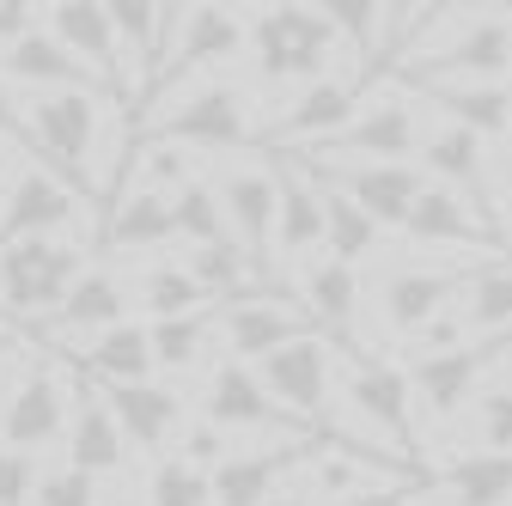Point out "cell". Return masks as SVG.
I'll return each mask as SVG.
<instances>
[{
  "label": "cell",
  "mask_w": 512,
  "mask_h": 506,
  "mask_svg": "<svg viewBox=\"0 0 512 506\" xmlns=\"http://www.w3.org/2000/svg\"><path fill=\"white\" fill-rule=\"evenodd\" d=\"M98 122H104V98L92 86L37 92L25 104V141L49 159V171L68 183L86 208H104V183L92 171V159H98Z\"/></svg>",
  "instance_id": "obj_1"
},
{
  "label": "cell",
  "mask_w": 512,
  "mask_h": 506,
  "mask_svg": "<svg viewBox=\"0 0 512 506\" xmlns=\"http://www.w3.org/2000/svg\"><path fill=\"white\" fill-rule=\"evenodd\" d=\"M80 275H86V244H74V238L7 244L0 250V324L43 330Z\"/></svg>",
  "instance_id": "obj_2"
},
{
  "label": "cell",
  "mask_w": 512,
  "mask_h": 506,
  "mask_svg": "<svg viewBox=\"0 0 512 506\" xmlns=\"http://www.w3.org/2000/svg\"><path fill=\"white\" fill-rule=\"evenodd\" d=\"M445 37L439 49L415 55L421 86H506L512 74V25L500 7H452L445 13Z\"/></svg>",
  "instance_id": "obj_3"
},
{
  "label": "cell",
  "mask_w": 512,
  "mask_h": 506,
  "mask_svg": "<svg viewBox=\"0 0 512 506\" xmlns=\"http://www.w3.org/2000/svg\"><path fill=\"white\" fill-rule=\"evenodd\" d=\"M421 141V116H415V98L403 86H372L354 116H348V129L330 135L324 147H311V153H293L299 165H403Z\"/></svg>",
  "instance_id": "obj_4"
},
{
  "label": "cell",
  "mask_w": 512,
  "mask_h": 506,
  "mask_svg": "<svg viewBox=\"0 0 512 506\" xmlns=\"http://www.w3.org/2000/svg\"><path fill=\"white\" fill-rule=\"evenodd\" d=\"M250 13V55L256 74L269 86H293V80H324V61L336 49V31L324 25L317 7H299V0H281V7H244Z\"/></svg>",
  "instance_id": "obj_5"
},
{
  "label": "cell",
  "mask_w": 512,
  "mask_h": 506,
  "mask_svg": "<svg viewBox=\"0 0 512 506\" xmlns=\"http://www.w3.org/2000/svg\"><path fill=\"white\" fill-rule=\"evenodd\" d=\"M43 31L68 49L80 68H86V80L104 86L116 104H135V98L147 92L141 68L122 55V43H116V31H110V13L98 7V0H61V7H43Z\"/></svg>",
  "instance_id": "obj_6"
},
{
  "label": "cell",
  "mask_w": 512,
  "mask_h": 506,
  "mask_svg": "<svg viewBox=\"0 0 512 506\" xmlns=\"http://www.w3.org/2000/svg\"><path fill=\"white\" fill-rule=\"evenodd\" d=\"M153 129H159V141H171V147H183V153H244V147L256 141L250 98H244V86H232V80L196 86L183 104H171ZM153 129H147V135H153Z\"/></svg>",
  "instance_id": "obj_7"
},
{
  "label": "cell",
  "mask_w": 512,
  "mask_h": 506,
  "mask_svg": "<svg viewBox=\"0 0 512 506\" xmlns=\"http://www.w3.org/2000/svg\"><path fill=\"white\" fill-rule=\"evenodd\" d=\"M512 354V330L500 336H470L458 348H445V354H409L403 378H409V397H421L415 409H427L433 421H452L476 403V385H482V372Z\"/></svg>",
  "instance_id": "obj_8"
},
{
  "label": "cell",
  "mask_w": 512,
  "mask_h": 506,
  "mask_svg": "<svg viewBox=\"0 0 512 506\" xmlns=\"http://www.w3.org/2000/svg\"><path fill=\"white\" fill-rule=\"evenodd\" d=\"M68 409H74V397H68V378H61V366H55V360L25 366V378L13 385L7 409H0V446L37 458L43 446L68 439Z\"/></svg>",
  "instance_id": "obj_9"
},
{
  "label": "cell",
  "mask_w": 512,
  "mask_h": 506,
  "mask_svg": "<svg viewBox=\"0 0 512 506\" xmlns=\"http://www.w3.org/2000/svg\"><path fill=\"white\" fill-rule=\"evenodd\" d=\"M299 311H305L311 330L324 336L342 360L378 354L360 336V275L348 263H336V257H305L299 263Z\"/></svg>",
  "instance_id": "obj_10"
},
{
  "label": "cell",
  "mask_w": 512,
  "mask_h": 506,
  "mask_svg": "<svg viewBox=\"0 0 512 506\" xmlns=\"http://www.w3.org/2000/svg\"><path fill=\"white\" fill-rule=\"evenodd\" d=\"M208 189H214V202H220V214H226L232 244L250 257V269L269 281V275H275V171L232 165V171H220Z\"/></svg>",
  "instance_id": "obj_11"
},
{
  "label": "cell",
  "mask_w": 512,
  "mask_h": 506,
  "mask_svg": "<svg viewBox=\"0 0 512 506\" xmlns=\"http://www.w3.org/2000/svg\"><path fill=\"white\" fill-rule=\"evenodd\" d=\"M202 421L220 427L226 439H232V433H293V439H317V433H305V427L263 391V378H256L250 366H238V360H220V366L208 372V385H202Z\"/></svg>",
  "instance_id": "obj_12"
},
{
  "label": "cell",
  "mask_w": 512,
  "mask_h": 506,
  "mask_svg": "<svg viewBox=\"0 0 512 506\" xmlns=\"http://www.w3.org/2000/svg\"><path fill=\"white\" fill-rule=\"evenodd\" d=\"M342 378H348V403L360 409V421H366V427H378V433L397 446V458L409 464V458H415L421 427H415V397H409L403 366L378 360V354H354ZM409 470H415V464H409ZM415 476H421V470H415Z\"/></svg>",
  "instance_id": "obj_13"
},
{
  "label": "cell",
  "mask_w": 512,
  "mask_h": 506,
  "mask_svg": "<svg viewBox=\"0 0 512 506\" xmlns=\"http://www.w3.org/2000/svg\"><path fill=\"white\" fill-rule=\"evenodd\" d=\"M74 220H86V208L49 165H31V171H19L7 189H0V250L25 244V238H55Z\"/></svg>",
  "instance_id": "obj_14"
},
{
  "label": "cell",
  "mask_w": 512,
  "mask_h": 506,
  "mask_svg": "<svg viewBox=\"0 0 512 506\" xmlns=\"http://www.w3.org/2000/svg\"><path fill=\"white\" fill-rule=\"evenodd\" d=\"M299 165V159H293ZM324 189H336V196H348L378 232L384 226H403L409 220V208H415V196L427 189V177H421V165H305Z\"/></svg>",
  "instance_id": "obj_15"
},
{
  "label": "cell",
  "mask_w": 512,
  "mask_h": 506,
  "mask_svg": "<svg viewBox=\"0 0 512 506\" xmlns=\"http://www.w3.org/2000/svg\"><path fill=\"white\" fill-rule=\"evenodd\" d=\"M299 336H311V318L287 293H250V299L220 305V342H226V360H238V366H256L263 354H275Z\"/></svg>",
  "instance_id": "obj_16"
},
{
  "label": "cell",
  "mask_w": 512,
  "mask_h": 506,
  "mask_svg": "<svg viewBox=\"0 0 512 506\" xmlns=\"http://www.w3.org/2000/svg\"><path fill=\"white\" fill-rule=\"evenodd\" d=\"M354 104H360V86L354 80H311L269 129H263V147L269 153H281V159H293V153H311V147H324L330 135H342L348 129V116H354Z\"/></svg>",
  "instance_id": "obj_17"
},
{
  "label": "cell",
  "mask_w": 512,
  "mask_h": 506,
  "mask_svg": "<svg viewBox=\"0 0 512 506\" xmlns=\"http://www.w3.org/2000/svg\"><path fill=\"white\" fill-rule=\"evenodd\" d=\"M403 232H409V238H421V244H458V250H482L488 263L512 257V250L500 244V232H494V220H488L482 208H470L464 196H452V189H439V183H427L421 196H415V208H409Z\"/></svg>",
  "instance_id": "obj_18"
},
{
  "label": "cell",
  "mask_w": 512,
  "mask_h": 506,
  "mask_svg": "<svg viewBox=\"0 0 512 506\" xmlns=\"http://www.w3.org/2000/svg\"><path fill=\"white\" fill-rule=\"evenodd\" d=\"M68 397H74V409H68V470H80V476H116L122 464H128V439H122V427L110 421V409H104V397H98V385L92 378H68Z\"/></svg>",
  "instance_id": "obj_19"
},
{
  "label": "cell",
  "mask_w": 512,
  "mask_h": 506,
  "mask_svg": "<svg viewBox=\"0 0 512 506\" xmlns=\"http://www.w3.org/2000/svg\"><path fill=\"white\" fill-rule=\"evenodd\" d=\"M244 43H250L244 7H183V25H177V43L165 55L159 86H171L177 74H196V68H214V61L244 55Z\"/></svg>",
  "instance_id": "obj_20"
},
{
  "label": "cell",
  "mask_w": 512,
  "mask_h": 506,
  "mask_svg": "<svg viewBox=\"0 0 512 506\" xmlns=\"http://www.w3.org/2000/svg\"><path fill=\"white\" fill-rule=\"evenodd\" d=\"M275 250L281 263H305L324 250V189L293 159L275 153Z\"/></svg>",
  "instance_id": "obj_21"
},
{
  "label": "cell",
  "mask_w": 512,
  "mask_h": 506,
  "mask_svg": "<svg viewBox=\"0 0 512 506\" xmlns=\"http://www.w3.org/2000/svg\"><path fill=\"white\" fill-rule=\"evenodd\" d=\"M311 446L317 439H281V446H263V452H226L208 470V506H263Z\"/></svg>",
  "instance_id": "obj_22"
},
{
  "label": "cell",
  "mask_w": 512,
  "mask_h": 506,
  "mask_svg": "<svg viewBox=\"0 0 512 506\" xmlns=\"http://www.w3.org/2000/svg\"><path fill=\"white\" fill-rule=\"evenodd\" d=\"M110 421L122 427L128 446L141 452H165L171 439L183 433V397L177 385H159V378H147V385H98Z\"/></svg>",
  "instance_id": "obj_23"
},
{
  "label": "cell",
  "mask_w": 512,
  "mask_h": 506,
  "mask_svg": "<svg viewBox=\"0 0 512 506\" xmlns=\"http://www.w3.org/2000/svg\"><path fill=\"white\" fill-rule=\"evenodd\" d=\"M122 318H128V281L116 269H104V263H86V275L68 287L61 311L43 324V336L49 342H92Z\"/></svg>",
  "instance_id": "obj_24"
},
{
  "label": "cell",
  "mask_w": 512,
  "mask_h": 506,
  "mask_svg": "<svg viewBox=\"0 0 512 506\" xmlns=\"http://www.w3.org/2000/svg\"><path fill=\"white\" fill-rule=\"evenodd\" d=\"M470 269H433V263H409V269H391L378 287V305H384V324L397 336H415L427 318H439L445 305H458V287H464Z\"/></svg>",
  "instance_id": "obj_25"
},
{
  "label": "cell",
  "mask_w": 512,
  "mask_h": 506,
  "mask_svg": "<svg viewBox=\"0 0 512 506\" xmlns=\"http://www.w3.org/2000/svg\"><path fill=\"white\" fill-rule=\"evenodd\" d=\"M0 80H7V86H31V98H37V92L92 86V80H86V68H80V61L61 49L43 25H31L13 49H0ZM92 92H98V86H92Z\"/></svg>",
  "instance_id": "obj_26"
},
{
  "label": "cell",
  "mask_w": 512,
  "mask_h": 506,
  "mask_svg": "<svg viewBox=\"0 0 512 506\" xmlns=\"http://www.w3.org/2000/svg\"><path fill=\"white\" fill-rule=\"evenodd\" d=\"M421 147V177H439V189H452V196H464L470 208H482V183H488V153L476 135L452 129V122H439L433 135L415 141ZM488 214V208H482Z\"/></svg>",
  "instance_id": "obj_27"
},
{
  "label": "cell",
  "mask_w": 512,
  "mask_h": 506,
  "mask_svg": "<svg viewBox=\"0 0 512 506\" xmlns=\"http://www.w3.org/2000/svg\"><path fill=\"white\" fill-rule=\"evenodd\" d=\"M421 98L476 141H512V86H421Z\"/></svg>",
  "instance_id": "obj_28"
},
{
  "label": "cell",
  "mask_w": 512,
  "mask_h": 506,
  "mask_svg": "<svg viewBox=\"0 0 512 506\" xmlns=\"http://www.w3.org/2000/svg\"><path fill=\"white\" fill-rule=\"evenodd\" d=\"M86 372L98 385H147L153 378V342H147V324H110L104 336L86 342Z\"/></svg>",
  "instance_id": "obj_29"
},
{
  "label": "cell",
  "mask_w": 512,
  "mask_h": 506,
  "mask_svg": "<svg viewBox=\"0 0 512 506\" xmlns=\"http://www.w3.org/2000/svg\"><path fill=\"white\" fill-rule=\"evenodd\" d=\"M104 244L110 250H159V244H171V196L122 189L110 202V220H104Z\"/></svg>",
  "instance_id": "obj_30"
},
{
  "label": "cell",
  "mask_w": 512,
  "mask_h": 506,
  "mask_svg": "<svg viewBox=\"0 0 512 506\" xmlns=\"http://www.w3.org/2000/svg\"><path fill=\"white\" fill-rule=\"evenodd\" d=\"M458 318H464L470 336H500V330H512V257L482 263V269L464 275V287H458Z\"/></svg>",
  "instance_id": "obj_31"
},
{
  "label": "cell",
  "mask_w": 512,
  "mask_h": 506,
  "mask_svg": "<svg viewBox=\"0 0 512 506\" xmlns=\"http://www.w3.org/2000/svg\"><path fill=\"white\" fill-rule=\"evenodd\" d=\"M452 506H512V452H470L439 470Z\"/></svg>",
  "instance_id": "obj_32"
},
{
  "label": "cell",
  "mask_w": 512,
  "mask_h": 506,
  "mask_svg": "<svg viewBox=\"0 0 512 506\" xmlns=\"http://www.w3.org/2000/svg\"><path fill=\"white\" fill-rule=\"evenodd\" d=\"M220 336V305H202V311H183V318H159L147 324V342H153V372H189L202 366V354L214 348Z\"/></svg>",
  "instance_id": "obj_33"
},
{
  "label": "cell",
  "mask_w": 512,
  "mask_h": 506,
  "mask_svg": "<svg viewBox=\"0 0 512 506\" xmlns=\"http://www.w3.org/2000/svg\"><path fill=\"white\" fill-rule=\"evenodd\" d=\"M183 269H189V281H196L208 299H220V305H232V299H250L256 287H263V275L250 269V257H244V250H238L232 238L189 250V257H183Z\"/></svg>",
  "instance_id": "obj_34"
},
{
  "label": "cell",
  "mask_w": 512,
  "mask_h": 506,
  "mask_svg": "<svg viewBox=\"0 0 512 506\" xmlns=\"http://www.w3.org/2000/svg\"><path fill=\"white\" fill-rule=\"evenodd\" d=\"M324 189V183H317ZM378 244H384V232L348 202V196H336V189H324V257H336V263H366V257H378Z\"/></svg>",
  "instance_id": "obj_35"
},
{
  "label": "cell",
  "mask_w": 512,
  "mask_h": 506,
  "mask_svg": "<svg viewBox=\"0 0 512 506\" xmlns=\"http://www.w3.org/2000/svg\"><path fill=\"white\" fill-rule=\"evenodd\" d=\"M171 238H183L189 250H202V244H220L226 238V214L214 202V189L202 177H189L177 196H171Z\"/></svg>",
  "instance_id": "obj_36"
},
{
  "label": "cell",
  "mask_w": 512,
  "mask_h": 506,
  "mask_svg": "<svg viewBox=\"0 0 512 506\" xmlns=\"http://www.w3.org/2000/svg\"><path fill=\"white\" fill-rule=\"evenodd\" d=\"M141 305L153 311V324L159 318H183V311H202V305H214L196 281H189V269L183 263H153L147 275H141Z\"/></svg>",
  "instance_id": "obj_37"
},
{
  "label": "cell",
  "mask_w": 512,
  "mask_h": 506,
  "mask_svg": "<svg viewBox=\"0 0 512 506\" xmlns=\"http://www.w3.org/2000/svg\"><path fill=\"white\" fill-rule=\"evenodd\" d=\"M147 506H208V476L183 464L177 452H165L147 476Z\"/></svg>",
  "instance_id": "obj_38"
},
{
  "label": "cell",
  "mask_w": 512,
  "mask_h": 506,
  "mask_svg": "<svg viewBox=\"0 0 512 506\" xmlns=\"http://www.w3.org/2000/svg\"><path fill=\"white\" fill-rule=\"evenodd\" d=\"M476 433H482V452H512V385H494L476 397Z\"/></svg>",
  "instance_id": "obj_39"
},
{
  "label": "cell",
  "mask_w": 512,
  "mask_h": 506,
  "mask_svg": "<svg viewBox=\"0 0 512 506\" xmlns=\"http://www.w3.org/2000/svg\"><path fill=\"white\" fill-rule=\"evenodd\" d=\"M31 506H98V482L80 476V470H68V464H61V470H43Z\"/></svg>",
  "instance_id": "obj_40"
},
{
  "label": "cell",
  "mask_w": 512,
  "mask_h": 506,
  "mask_svg": "<svg viewBox=\"0 0 512 506\" xmlns=\"http://www.w3.org/2000/svg\"><path fill=\"white\" fill-rule=\"evenodd\" d=\"M226 452H232V439H226L220 427H208V421H196V427H183V433H177V458H183V464H196L202 476H208Z\"/></svg>",
  "instance_id": "obj_41"
},
{
  "label": "cell",
  "mask_w": 512,
  "mask_h": 506,
  "mask_svg": "<svg viewBox=\"0 0 512 506\" xmlns=\"http://www.w3.org/2000/svg\"><path fill=\"white\" fill-rule=\"evenodd\" d=\"M458 342H470V330H464V318H458V305H445L439 318H427V324L409 336V354H445V348H458Z\"/></svg>",
  "instance_id": "obj_42"
},
{
  "label": "cell",
  "mask_w": 512,
  "mask_h": 506,
  "mask_svg": "<svg viewBox=\"0 0 512 506\" xmlns=\"http://www.w3.org/2000/svg\"><path fill=\"white\" fill-rule=\"evenodd\" d=\"M31 494H37V464L0 446V506H31Z\"/></svg>",
  "instance_id": "obj_43"
},
{
  "label": "cell",
  "mask_w": 512,
  "mask_h": 506,
  "mask_svg": "<svg viewBox=\"0 0 512 506\" xmlns=\"http://www.w3.org/2000/svg\"><path fill=\"white\" fill-rule=\"evenodd\" d=\"M43 7H25V0H0V49H13L31 25H37Z\"/></svg>",
  "instance_id": "obj_44"
},
{
  "label": "cell",
  "mask_w": 512,
  "mask_h": 506,
  "mask_svg": "<svg viewBox=\"0 0 512 506\" xmlns=\"http://www.w3.org/2000/svg\"><path fill=\"white\" fill-rule=\"evenodd\" d=\"M0 141H7V147H13V141H25V104L13 98V86H7V80H0Z\"/></svg>",
  "instance_id": "obj_45"
},
{
  "label": "cell",
  "mask_w": 512,
  "mask_h": 506,
  "mask_svg": "<svg viewBox=\"0 0 512 506\" xmlns=\"http://www.w3.org/2000/svg\"><path fill=\"white\" fill-rule=\"evenodd\" d=\"M25 366H31V360H19L13 348H0V409H7V397H13V385L25 378Z\"/></svg>",
  "instance_id": "obj_46"
},
{
  "label": "cell",
  "mask_w": 512,
  "mask_h": 506,
  "mask_svg": "<svg viewBox=\"0 0 512 506\" xmlns=\"http://www.w3.org/2000/svg\"><path fill=\"white\" fill-rule=\"evenodd\" d=\"M98 506H147V494H135V488H104Z\"/></svg>",
  "instance_id": "obj_47"
},
{
  "label": "cell",
  "mask_w": 512,
  "mask_h": 506,
  "mask_svg": "<svg viewBox=\"0 0 512 506\" xmlns=\"http://www.w3.org/2000/svg\"><path fill=\"white\" fill-rule=\"evenodd\" d=\"M263 506H324V500H305V494H287V488H275Z\"/></svg>",
  "instance_id": "obj_48"
},
{
  "label": "cell",
  "mask_w": 512,
  "mask_h": 506,
  "mask_svg": "<svg viewBox=\"0 0 512 506\" xmlns=\"http://www.w3.org/2000/svg\"><path fill=\"white\" fill-rule=\"evenodd\" d=\"M7 183H13V147L0 141V189H7Z\"/></svg>",
  "instance_id": "obj_49"
},
{
  "label": "cell",
  "mask_w": 512,
  "mask_h": 506,
  "mask_svg": "<svg viewBox=\"0 0 512 506\" xmlns=\"http://www.w3.org/2000/svg\"><path fill=\"white\" fill-rule=\"evenodd\" d=\"M500 220H506V232H512V177H506V189H500Z\"/></svg>",
  "instance_id": "obj_50"
}]
</instances>
